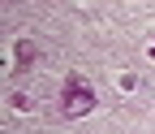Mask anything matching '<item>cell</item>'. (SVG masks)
I'll return each mask as SVG.
<instances>
[{"instance_id":"1","label":"cell","mask_w":155,"mask_h":134,"mask_svg":"<svg viewBox=\"0 0 155 134\" xmlns=\"http://www.w3.org/2000/svg\"><path fill=\"white\" fill-rule=\"evenodd\" d=\"M95 104H99V95H95V87L82 78V74H69V78L61 82V112L65 117H86Z\"/></svg>"},{"instance_id":"2","label":"cell","mask_w":155,"mask_h":134,"mask_svg":"<svg viewBox=\"0 0 155 134\" xmlns=\"http://www.w3.org/2000/svg\"><path fill=\"white\" fill-rule=\"evenodd\" d=\"M13 61H17V65H13L17 74H26V69H35V61H39V48H35L30 39H17V48H13Z\"/></svg>"}]
</instances>
